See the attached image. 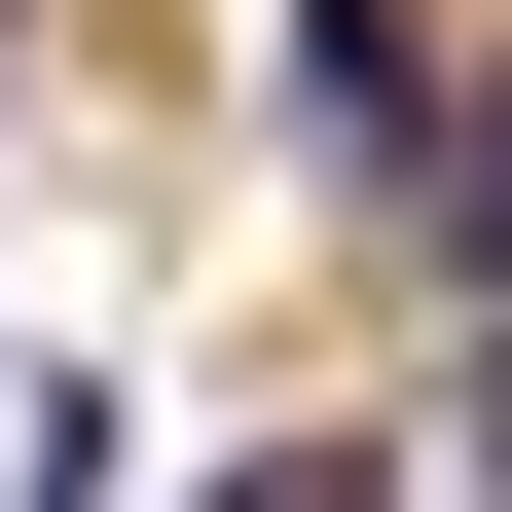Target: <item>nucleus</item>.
Instances as JSON below:
<instances>
[{
  "label": "nucleus",
  "instance_id": "nucleus-1",
  "mask_svg": "<svg viewBox=\"0 0 512 512\" xmlns=\"http://www.w3.org/2000/svg\"><path fill=\"white\" fill-rule=\"evenodd\" d=\"M439 110H476V37H439V0H293V147H330L366 220L439 183Z\"/></svg>",
  "mask_w": 512,
  "mask_h": 512
},
{
  "label": "nucleus",
  "instance_id": "nucleus-2",
  "mask_svg": "<svg viewBox=\"0 0 512 512\" xmlns=\"http://www.w3.org/2000/svg\"><path fill=\"white\" fill-rule=\"evenodd\" d=\"M403 256H439V293H512V74L439 110V183H403Z\"/></svg>",
  "mask_w": 512,
  "mask_h": 512
},
{
  "label": "nucleus",
  "instance_id": "nucleus-3",
  "mask_svg": "<svg viewBox=\"0 0 512 512\" xmlns=\"http://www.w3.org/2000/svg\"><path fill=\"white\" fill-rule=\"evenodd\" d=\"M0 74H37V0H0Z\"/></svg>",
  "mask_w": 512,
  "mask_h": 512
}]
</instances>
